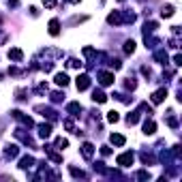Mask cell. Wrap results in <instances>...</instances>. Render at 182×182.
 Listing matches in <instances>:
<instances>
[{
	"label": "cell",
	"instance_id": "6da1fadb",
	"mask_svg": "<svg viewBox=\"0 0 182 182\" xmlns=\"http://www.w3.org/2000/svg\"><path fill=\"white\" fill-rule=\"evenodd\" d=\"M131 163H133V154L131 152H124V154L118 157V165H122V167H129Z\"/></svg>",
	"mask_w": 182,
	"mask_h": 182
},
{
	"label": "cell",
	"instance_id": "7a4b0ae2",
	"mask_svg": "<svg viewBox=\"0 0 182 182\" xmlns=\"http://www.w3.org/2000/svg\"><path fill=\"white\" fill-rule=\"evenodd\" d=\"M167 97V90L165 88H161V90H157L154 94H152V103H163V99Z\"/></svg>",
	"mask_w": 182,
	"mask_h": 182
},
{
	"label": "cell",
	"instance_id": "3957f363",
	"mask_svg": "<svg viewBox=\"0 0 182 182\" xmlns=\"http://www.w3.org/2000/svg\"><path fill=\"white\" fill-rule=\"evenodd\" d=\"M88 86H90V77H88V75H82V77H77V88H79V90H86Z\"/></svg>",
	"mask_w": 182,
	"mask_h": 182
},
{
	"label": "cell",
	"instance_id": "277c9868",
	"mask_svg": "<svg viewBox=\"0 0 182 182\" xmlns=\"http://www.w3.org/2000/svg\"><path fill=\"white\" fill-rule=\"evenodd\" d=\"M99 77H101L99 82H101L103 86H109V84H114V75H111V73H101Z\"/></svg>",
	"mask_w": 182,
	"mask_h": 182
},
{
	"label": "cell",
	"instance_id": "5b68a950",
	"mask_svg": "<svg viewBox=\"0 0 182 182\" xmlns=\"http://www.w3.org/2000/svg\"><path fill=\"white\" fill-rule=\"evenodd\" d=\"M32 163H35V158H32V157H24V158H22V163H19V167H22V169H28V167H32Z\"/></svg>",
	"mask_w": 182,
	"mask_h": 182
},
{
	"label": "cell",
	"instance_id": "8992f818",
	"mask_svg": "<svg viewBox=\"0 0 182 182\" xmlns=\"http://www.w3.org/2000/svg\"><path fill=\"white\" fill-rule=\"evenodd\" d=\"M56 84L58 86H67L69 84V77H67L64 73H58V75H56Z\"/></svg>",
	"mask_w": 182,
	"mask_h": 182
},
{
	"label": "cell",
	"instance_id": "52a82bcc",
	"mask_svg": "<svg viewBox=\"0 0 182 182\" xmlns=\"http://www.w3.org/2000/svg\"><path fill=\"white\" fill-rule=\"evenodd\" d=\"M39 135H41V137H49V135H51V126H49V124H41Z\"/></svg>",
	"mask_w": 182,
	"mask_h": 182
},
{
	"label": "cell",
	"instance_id": "ba28073f",
	"mask_svg": "<svg viewBox=\"0 0 182 182\" xmlns=\"http://www.w3.org/2000/svg\"><path fill=\"white\" fill-rule=\"evenodd\" d=\"M92 99H94L97 103H105V101H107V97H105V94H103L101 90H94V94H92Z\"/></svg>",
	"mask_w": 182,
	"mask_h": 182
},
{
	"label": "cell",
	"instance_id": "9c48e42d",
	"mask_svg": "<svg viewBox=\"0 0 182 182\" xmlns=\"http://www.w3.org/2000/svg\"><path fill=\"white\" fill-rule=\"evenodd\" d=\"M154 131H157L154 122H146V124H144V133H146V135H152Z\"/></svg>",
	"mask_w": 182,
	"mask_h": 182
},
{
	"label": "cell",
	"instance_id": "30bf717a",
	"mask_svg": "<svg viewBox=\"0 0 182 182\" xmlns=\"http://www.w3.org/2000/svg\"><path fill=\"white\" fill-rule=\"evenodd\" d=\"M82 154H84L86 158H90V157H92V146H90V144H84V148H82Z\"/></svg>",
	"mask_w": 182,
	"mask_h": 182
},
{
	"label": "cell",
	"instance_id": "8fae6325",
	"mask_svg": "<svg viewBox=\"0 0 182 182\" xmlns=\"http://www.w3.org/2000/svg\"><path fill=\"white\" fill-rule=\"evenodd\" d=\"M49 35H58V19L49 22Z\"/></svg>",
	"mask_w": 182,
	"mask_h": 182
},
{
	"label": "cell",
	"instance_id": "7c38bea8",
	"mask_svg": "<svg viewBox=\"0 0 182 182\" xmlns=\"http://www.w3.org/2000/svg\"><path fill=\"white\" fill-rule=\"evenodd\" d=\"M111 144H116V146H124V137H122V135H111Z\"/></svg>",
	"mask_w": 182,
	"mask_h": 182
},
{
	"label": "cell",
	"instance_id": "4fadbf2b",
	"mask_svg": "<svg viewBox=\"0 0 182 182\" xmlns=\"http://www.w3.org/2000/svg\"><path fill=\"white\" fill-rule=\"evenodd\" d=\"M9 58H13V60H22V51H19V49H11V51H9Z\"/></svg>",
	"mask_w": 182,
	"mask_h": 182
},
{
	"label": "cell",
	"instance_id": "5bb4252c",
	"mask_svg": "<svg viewBox=\"0 0 182 182\" xmlns=\"http://www.w3.org/2000/svg\"><path fill=\"white\" fill-rule=\"evenodd\" d=\"M7 157L9 158L17 157V146H9V148H7Z\"/></svg>",
	"mask_w": 182,
	"mask_h": 182
},
{
	"label": "cell",
	"instance_id": "9a60e30c",
	"mask_svg": "<svg viewBox=\"0 0 182 182\" xmlns=\"http://www.w3.org/2000/svg\"><path fill=\"white\" fill-rule=\"evenodd\" d=\"M124 51H126V54H133V51H135V43H133V41H126V45H124Z\"/></svg>",
	"mask_w": 182,
	"mask_h": 182
},
{
	"label": "cell",
	"instance_id": "2e32d148",
	"mask_svg": "<svg viewBox=\"0 0 182 182\" xmlns=\"http://www.w3.org/2000/svg\"><path fill=\"white\" fill-rule=\"evenodd\" d=\"M118 118H120V116H118V111H109V114H107V120L109 122H118Z\"/></svg>",
	"mask_w": 182,
	"mask_h": 182
},
{
	"label": "cell",
	"instance_id": "e0dca14e",
	"mask_svg": "<svg viewBox=\"0 0 182 182\" xmlns=\"http://www.w3.org/2000/svg\"><path fill=\"white\" fill-rule=\"evenodd\" d=\"M79 109H82V105H79V103H71V105H69V111H71L73 116H75V111H79Z\"/></svg>",
	"mask_w": 182,
	"mask_h": 182
},
{
	"label": "cell",
	"instance_id": "ac0fdd59",
	"mask_svg": "<svg viewBox=\"0 0 182 182\" xmlns=\"http://www.w3.org/2000/svg\"><path fill=\"white\" fill-rule=\"evenodd\" d=\"M174 15V7H165L163 9V17H171Z\"/></svg>",
	"mask_w": 182,
	"mask_h": 182
},
{
	"label": "cell",
	"instance_id": "d6986e66",
	"mask_svg": "<svg viewBox=\"0 0 182 182\" xmlns=\"http://www.w3.org/2000/svg\"><path fill=\"white\" fill-rule=\"evenodd\" d=\"M43 4H45V7H54V4H56V0H43Z\"/></svg>",
	"mask_w": 182,
	"mask_h": 182
}]
</instances>
